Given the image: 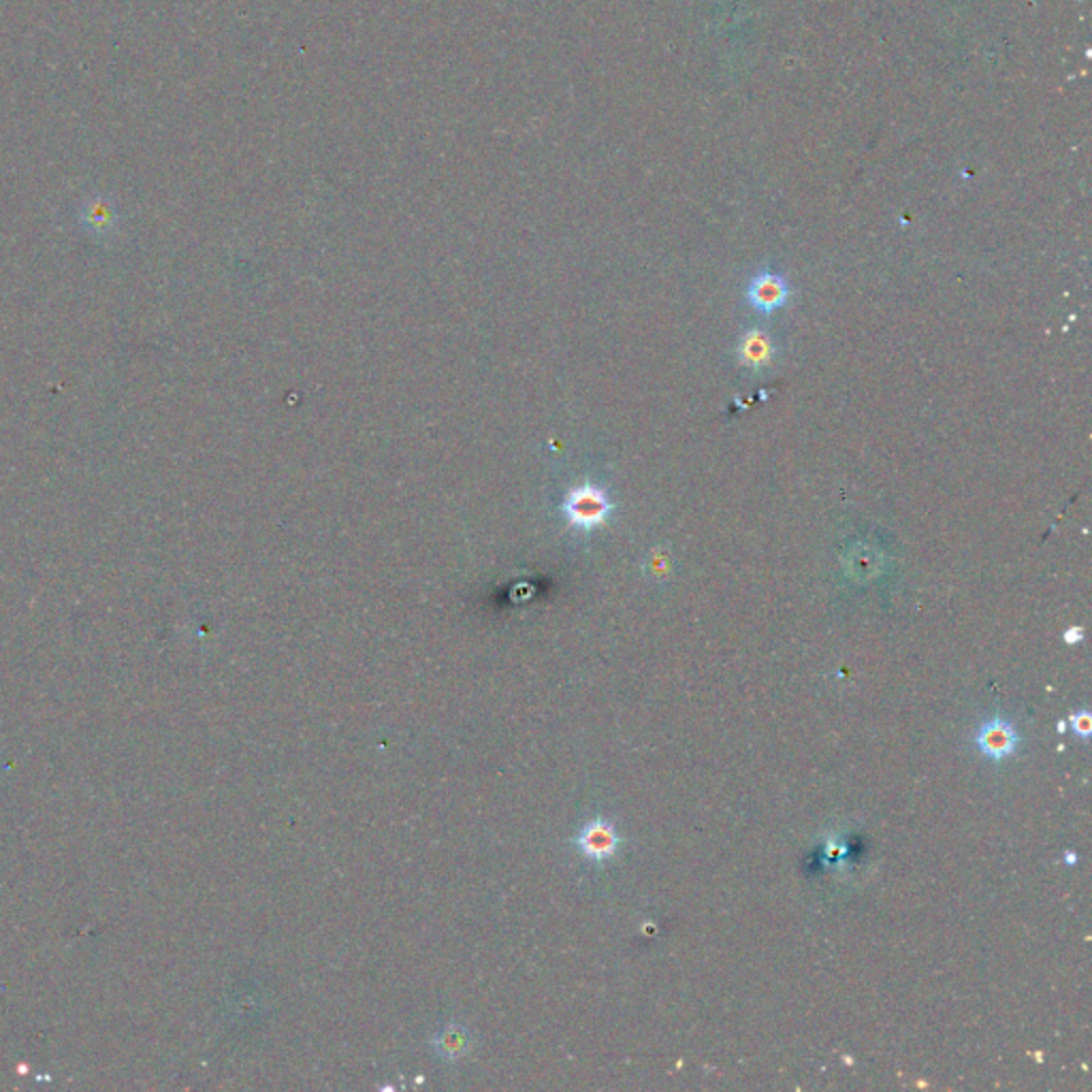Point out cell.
<instances>
[{"mask_svg":"<svg viewBox=\"0 0 1092 1092\" xmlns=\"http://www.w3.org/2000/svg\"><path fill=\"white\" fill-rule=\"evenodd\" d=\"M615 506L604 489L596 485H583L574 487L567 497L563 499V512L570 526L592 532L606 523L608 516L612 514Z\"/></svg>","mask_w":1092,"mask_h":1092,"instance_id":"1","label":"cell"},{"mask_svg":"<svg viewBox=\"0 0 1092 1092\" xmlns=\"http://www.w3.org/2000/svg\"><path fill=\"white\" fill-rule=\"evenodd\" d=\"M975 744L980 746V752L995 760V762H1001L1009 756H1013L1016 746L1020 744V736L1013 728V723L1009 719H1003V717H993L988 721L982 723V728L977 730L975 734Z\"/></svg>","mask_w":1092,"mask_h":1092,"instance_id":"2","label":"cell"},{"mask_svg":"<svg viewBox=\"0 0 1092 1092\" xmlns=\"http://www.w3.org/2000/svg\"><path fill=\"white\" fill-rule=\"evenodd\" d=\"M577 845L585 857H589L594 862H604L615 855V851L621 845V837L610 822L592 820L579 832Z\"/></svg>","mask_w":1092,"mask_h":1092,"instance_id":"3","label":"cell"},{"mask_svg":"<svg viewBox=\"0 0 1092 1092\" xmlns=\"http://www.w3.org/2000/svg\"><path fill=\"white\" fill-rule=\"evenodd\" d=\"M787 297H789L787 282L781 275L771 273V271L756 275L750 282V289H746V299H750V304L762 314H771V312L779 310L781 306H785Z\"/></svg>","mask_w":1092,"mask_h":1092,"instance_id":"4","label":"cell"},{"mask_svg":"<svg viewBox=\"0 0 1092 1092\" xmlns=\"http://www.w3.org/2000/svg\"><path fill=\"white\" fill-rule=\"evenodd\" d=\"M736 353H738V359H740V363L744 367L758 372V370H764V367H768L773 363V359H775V343H773V337L766 331L752 329V331H746L738 339Z\"/></svg>","mask_w":1092,"mask_h":1092,"instance_id":"5","label":"cell"},{"mask_svg":"<svg viewBox=\"0 0 1092 1092\" xmlns=\"http://www.w3.org/2000/svg\"><path fill=\"white\" fill-rule=\"evenodd\" d=\"M464 1046H466V1038H462V1034H459V1030H454V1028L444 1030V1032H442V1038L438 1040V1048H440V1052H442L444 1056H448V1058H450V1056H456L459 1052H462Z\"/></svg>","mask_w":1092,"mask_h":1092,"instance_id":"6","label":"cell"},{"mask_svg":"<svg viewBox=\"0 0 1092 1092\" xmlns=\"http://www.w3.org/2000/svg\"><path fill=\"white\" fill-rule=\"evenodd\" d=\"M1069 721H1071L1073 732H1075L1079 738H1084V740L1090 738V734H1092V715H1090V711H1086V709H1084V711H1077V713H1073V715L1069 717Z\"/></svg>","mask_w":1092,"mask_h":1092,"instance_id":"7","label":"cell"},{"mask_svg":"<svg viewBox=\"0 0 1092 1092\" xmlns=\"http://www.w3.org/2000/svg\"><path fill=\"white\" fill-rule=\"evenodd\" d=\"M1082 639H1084V629L1082 627H1069L1063 634V641L1067 645H1077V643H1082Z\"/></svg>","mask_w":1092,"mask_h":1092,"instance_id":"8","label":"cell"},{"mask_svg":"<svg viewBox=\"0 0 1092 1092\" xmlns=\"http://www.w3.org/2000/svg\"><path fill=\"white\" fill-rule=\"evenodd\" d=\"M1065 862H1067V865H1069V867H1073V865H1075V862H1077V855H1075L1073 851H1067V853H1065Z\"/></svg>","mask_w":1092,"mask_h":1092,"instance_id":"9","label":"cell"},{"mask_svg":"<svg viewBox=\"0 0 1092 1092\" xmlns=\"http://www.w3.org/2000/svg\"><path fill=\"white\" fill-rule=\"evenodd\" d=\"M1056 730L1063 734V732L1067 730V723H1065V721H1058V723H1056Z\"/></svg>","mask_w":1092,"mask_h":1092,"instance_id":"10","label":"cell"}]
</instances>
